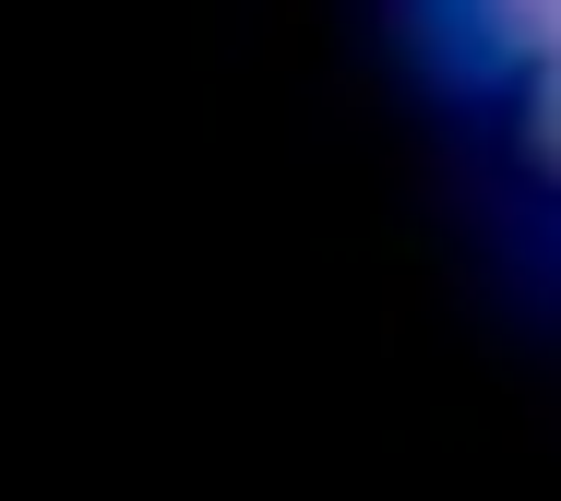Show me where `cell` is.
<instances>
[{
  "instance_id": "1",
  "label": "cell",
  "mask_w": 561,
  "mask_h": 501,
  "mask_svg": "<svg viewBox=\"0 0 561 501\" xmlns=\"http://www.w3.org/2000/svg\"><path fill=\"white\" fill-rule=\"evenodd\" d=\"M490 143H502V167L561 215V48H526V60L502 72V96H490Z\"/></svg>"
}]
</instances>
